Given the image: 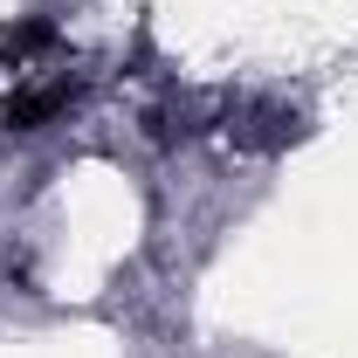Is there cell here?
<instances>
[{"label":"cell","mask_w":358,"mask_h":358,"mask_svg":"<svg viewBox=\"0 0 358 358\" xmlns=\"http://www.w3.org/2000/svg\"><path fill=\"white\" fill-rule=\"evenodd\" d=\"M69 103H76V83L21 90V96H7V110H0V124H7V131H42V124H55V117H62Z\"/></svg>","instance_id":"cell-1"},{"label":"cell","mask_w":358,"mask_h":358,"mask_svg":"<svg viewBox=\"0 0 358 358\" xmlns=\"http://www.w3.org/2000/svg\"><path fill=\"white\" fill-rule=\"evenodd\" d=\"M42 48H55V21L48 14H28V21H7L0 28V62H28Z\"/></svg>","instance_id":"cell-2"}]
</instances>
